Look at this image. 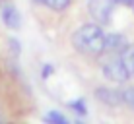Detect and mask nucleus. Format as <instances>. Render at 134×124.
<instances>
[{
  "label": "nucleus",
  "mask_w": 134,
  "mask_h": 124,
  "mask_svg": "<svg viewBox=\"0 0 134 124\" xmlns=\"http://www.w3.org/2000/svg\"><path fill=\"white\" fill-rule=\"evenodd\" d=\"M97 97L107 105H119V103H124L122 99V91H115V89H107V87H99L97 91Z\"/></svg>",
  "instance_id": "423d86ee"
},
{
  "label": "nucleus",
  "mask_w": 134,
  "mask_h": 124,
  "mask_svg": "<svg viewBox=\"0 0 134 124\" xmlns=\"http://www.w3.org/2000/svg\"><path fill=\"white\" fill-rule=\"evenodd\" d=\"M121 56H122L124 64H126V68L130 70V74H134V47L130 45V47H128L126 50H124V52L121 54Z\"/></svg>",
  "instance_id": "1a4fd4ad"
},
{
  "label": "nucleus",
  "mask_w": 134,
  "mask_h": 124,
  "mask_svg": "<svg viewBox=\"0 0 134 124\" xmlns=\"http://www.w3.org/2000/svg\"><path fill=\"white\" fill-rule=\"evenodd\" d=\"M101 70H103V76L107 78V80L117 81V84H124V81L132 76L121 54H111V58H107V60L103 62Z\"/></svg>",
  "instance_id": "f03ea898"
},
{
  "label": "nucleus",
  "mask_w": 134,
  "mask_h": 124,
  "mask_svg": "<svg viewBox=\"0 0 134 124\" xmlns=\"http://www.w3.org/2000/svg\"><path fill=\"white\" fill-rule=\"evenodd\" d=\"M115 8H117V2H115V0H90V4H87V10H90L91 17H93L99 25L111 23Z\"/></svg>",
  "instance_id": "7ed1b4c3"
},
{
  "label": "nucleus",
  "mask_w": 134,
  "mask_h": 124,
  "mask_svg": "<svg viewBox=\"0 0 134 124\" xmlns=\"http://www.w3.org/2000/svg\"><path fill=\"white\" fill-rule=\"evenodd\" d=\"M117 4H122V6H132L134 8V0H115Z\"/></svg>",
  "instance_id": "f8f14e48"
},
{
  "label": "nucleus",
  "mask_w": 134,
  "mask_h": 124,
  "mask_svg": "<svg viewBox=\"0 0 134 124\" xmlns=\"http://www.w3.org/2000/svg\"><path fill=\"white\" fill-rule=\"evenodd\" d=\"M70 107L74 109V111H76L78 114H86L87 113V109H86V103H84V99H78V101H70Z\"/></svg>",
  "instance_id": "9d476101"
},
{
  "label": "nucleus",
  "mask_w": 134,
  "mask_h": 124,
  "mask_svg": "<svg viewBox=\"0 0 134 124\" xmlns=\"http://www.w3.org/2000/svg\"><path fill=\"white\" fill-rule=\"evenodd\" d=\"M105 35L99 23H86L74 31L72 45L84 54H101L105 52Z\"/></svg>",
  "instance_id": "f257e3e1"
},
{
  "label": "nucleus",
  "mask_w": 134,
  "mask_h": 124,
  "mask_svg": "<svg viewBox=\"0 0 134 124\" xmlns=\"http://www.w3.org/2000/svg\"><path fill=\"white\" fill-rule=\"evenodd\" d=\"M2 21L8 27H12V29H18L21 23V16L18 12V8L12 6V4H4L2 6Z\"/></svg>",
  "instance_id": "39448f33"
},
{
  "label": "nucleus",
  "mask_w": 134,
  "mask_h": 124,
  "mask_svg": "<svg viewBox=\"0 0 134 124\" xmlns=\"http://www.w3.org/2000/svg\"><path fill=\"white\" fill-rule=\"evenodd\" d=\"M35 2L43 4V6L51 8V10H66L72 0H35Z\"/></svg>",
  "instance_id": "0eeeda50"
},
{
  "label": "nucleus",
  "mask_w": 134,
  "mask_h": 124,
  "mask_svg": "<svg viewBox=\"0 0 134 124\" xmlns=\"http://www.w3.org/2000/svg\"><path fill=\"white\" fill-rule=\"evenodd\" d=\"M128 47H130V45H128V41H126L124 35H121V33L105 35V52H109V54H122Z\"/></svg>",
  "instance_id": "20e7f679"
},
{
  "label": "nucleus",
  "mask_w": 134,
  "mask_h": 124,
  "mask_svg": "<svg viewBox=\"0 0 134 124\" xmlns=\"http://www.w3.org/2000/svg\"><path fill=\"white\" fill-rule=\"evenodd\" d=\"M0 124H2V122H0Z\"/></svg>",
  "instance_id": "ddd939ff"
},
{
  "label": "nucleus",
  "mask_w": 134,
  "mask_h": 124,
  "mask_svg": "<svg viewBox=\"0 0 134 124\" xmlns=\"http://www.w3.org/2000/svg\"><path fill=\"white\" fill-rule=\"evenodd\" d=\"M45 122L47 124H68V120L64 118V114H60L58 111H49L47 116H45Z\"/></svg>",
  "instance_id": "6e6552de"
},
{
  "label": "nucleus",
  "mask_w": 134,
  "mask_h": 124,
  "mask_svg": "<svg viewBox=\"0 0 134 124\" xmlns=\"http://www.w3.org/2000/svg\"><path fill=\"white\" fill-rule=\"evenodd\" d=\"M122 99L126 105H130V107L134 109V87H128V89L122 91Z\"/></svg>",
  "instance_id": "9b49d317"
}]
</instances>
